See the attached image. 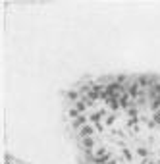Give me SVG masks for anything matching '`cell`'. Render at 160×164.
<instances>
[{
	"label": "cell",
	"instance_id": "6",
	"mask_svg": "<svg viewBox=\"0 0 160 164\" xmlns=\"http://www.w3.org/2000/svg\"><path fill=\"white\" fill-rule=\"evenodd\" d=\"M116 120H118V114H108L104 118V126H106V128H112V126L116 124Z\"/></svg>",
	"mask_w": 160,
	"mask_h": 164
},
{
	"label": "cell",
	"instance_id": "8",
	"mask_svg": "<svg viewBox=\"0 0 160 164\" xmlns=\"http://www.w3.org/2000/svg\"><path fill=\"white\" fill-rule=\"evenodd\" d=\"M127 116H129V118H139V110H137L135 106H131L129 110H127Z\"/></svg>",
	"mask_w": 160,
	"mask_h": 164
},
{
	"label": "cell",
	"instance_id": "10",
	"mask_svg": "<svg viewBox=\"0 0 160 164\" xmlns=\"http://www.w3.org/2000/svg\"><path fill=\"white\" fill-rule=\"evenodd\" d=\"M68 116H70L72 120H75V118H79L81 114H79V110H77V108H70V114H68Z\"/></svg>",
	"mask_w": 160,
	"mask_h": 164
},
{
	"label": "cell",
	"instance_id": "1",
	"mask_svg": "<svg viewBox=\"0 0 160 164\" xmlns=\"http://www.w3.org/2000/svg\"><path fill=\"white\" fill-rule=\"evenodd\" d=\"M97 135V128H95L93 124H87L85 128H81L77 131V137L79 139H89V137H95Z\"/></svg>",
	"mask_w": 160,
	"mask_h": 164
},
{
	"label": "cell",
	"instance_id": "7",
	"mask_svg": "<svg viewBox=\"0 0 160 164\" xmlns=\"http://www.w3.org/2000/svg\"><path fill=\"white\" fill-rule=\"evenodd\" d=\"M137 155H139L143 160L147 158V155H148V151H147V147H137Z\"/></svg>",
	"mask_w": 160,
	"mask_h": 164
},
{
	"label": "cell",
	"instance_id": "9",
	"mask_svg": "<svg viewBox=\"0 0 160 164\" xmlns=\"http://www.w3.org/2000/svg\"><path fill=\"white\" fill-rule=\"evenodd\" d=\"M122 155L125 156V160H133V155H131V151L127 149V147H124V149H122Z\"/></svg>",
	"mask_w": 160,
	"mask_h": 164
},
{
	"label": "cell",
	"instance_id": "4",
	"mask_svg": "<svg viewBox=\"0 0 160 164\" xmlns=\"http://www.w3.org/2000/svg\"><path fill=\"white\" fill-rule=\"evenodd\" d=\"M104 106L112 110V114H116L120 110V97L118 99H106L104 100Z\"/></svg>",
	"mask_w": 160,
	"mask_h": 164
},
{
	"label": "cell",
	"instance_id": "2",
	"mask_svg": "<svg viewBox=\"0 0 160 164\" xmlns=\"http://www.w3.org/2000/svg\"><path fill=\"white\" fill-rule=\"evenodd\" d=\"M87 124H91L89 122V114H81L79 118H75V120H72V129H81V128H85Z\"/></svg>",
	"mask_w": 160,
	"mask_h": 164
},
{
	"label": "cell",
	"instance_id": "5",
	"mask_svg": "<svg viewBox=\"0 0 160 164\" xmlns=\"http://www.w3.org/2000/svg\"><path fill=\"white\" fill-rule=\"evenodd\" d=\"M81 143H83V149H85V151H93V149H95V145H97L95 137H89V139H81Z\"/></svg>",
	"mask_w": 160,
	"mask_h": 164
},
{
	"label": "cell",
	"instance_id": "3",
	"mask_svg": "<svg viewBox=\"0 0 160 164\" xmlns=\"http://www.w3.org/2000/svg\"><path fill=\"white\" fill-rule=\"evenodd\" d=\"M120 108L125 110V112L131 108V97H129V93H127L125 89H124V93L120 95Z\"/></svg>",
	"mask_w": 160,
	"mask_h": 164
}]
</instances>
